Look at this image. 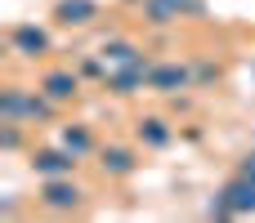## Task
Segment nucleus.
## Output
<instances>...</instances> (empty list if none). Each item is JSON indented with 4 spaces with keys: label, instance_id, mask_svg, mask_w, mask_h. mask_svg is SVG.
Returning <instances> with one entry per match:
<instances>
[{
    "label": "nucleus",
    "instance_id": "f257e3e1",
    "mask_svg": "<svg viewBox=\"0 0 255 223\" xmlns=\"http://www.w3.org/2000/svg\"><path fill=\"white\" fill-rule=\"evenodd\" d=\"M247 210H255V179H238V183H229L224 188V201L215 206V215H247Z\"/></svg>",
    "mask_w": 255,
    "mask_h": 223
},
{
    "label": "nucleus",
    "instance_id": "f03ea898",
    "mask_svg": "<svg viewBox=\"0 0 255 223\" xmlns=\"http://www.w3.org/2000/svg\"><path fill=\"white\" fill-rule=\"evenodd\" d=\"M72 165H76V152H36L31 156V170L36 174H49V179L72 174Z\"/></svg>",
    "mask_w": 255,
    "mask_h": 223
},
{
    "label": "nucleus",
    "instance_id": "7ed1b4c3",
    "mask_svg": "<svg viewBox=\"0 0 255 223\" xmlns=\"http://www.w3.org/2000/svg\"><path fill=\"white\" fill-rule=\"evenodd\" d=\"M13 49H18V54H45V49H49V36H45L40 27L22 22V27H13Z\"/></svg>",
    "mask_w": 255,
    "mask_h": 223
},
{
    "label": "nucleus",
    "instance_id": "20e7f679",
    "mask_svg": "<svg viewBox=\"0 0 255 223\" xmlns=\"http://www.w3.org/2000/svg\"><path fill=\"white\" fill-rule=\"evenodd\" d=\"M40 197H45V206L67 210V206H76V201H81V188H76V183H63V179H49Z\"/></svg>",
    "mask_w": 255,
    "mask_h": 223
},
{
    "label": "nucleus",
    "instance_id": "39448f33",
    "mask_svg": "<svg viewBox=\"0 0 255 223\" xmlns=\"http://www.w3.org/2000/svg\"><path fill=\"white\" fill-rule=\"evenodd\" d=\"M54 13H58V22H67V27H81V22H90V18L99 13V4H94V0H63Z\"/></svg>",
    "mask_w": 255,
    "mask_h": 223
},
{
    "label": "nucleus",
    "instance_id": "423d86ee",
    "mask_svg": "<svg viewBox=\"0 0 255 223\" xmlns=\"http://www.w3.org/2000/svg\"><path fill=\"white\" fill-rule=\"evenodd\" d=\"M72 94H76V76H72V72H49V76H45V98L63 103V98H72Z\"/></svg>",
    "mask_w": 255,
    "mask_h": 223
},
{
    "label": "nucleus",
    "instance_id": "0eeeda50",
    "mask_svg": "<svg viewBox=\"0 0 255 223\" xmlns=\"http://www.w3.org/2000/svg\"><path fill=\"white\" fill-rule=\"evenodd\" d=\"M184 80H188V72H184V67H175V63H170V67H152V72H148V85H152V89H175V85H184Z\"/></svg>",
    "mask_w": 255,
    "mask_h": 223
},
{
    "label": "nucleus",
    "instance_id": "6e6552de",
    "mask_svg": "<svg viewBox=\"0 0 255 223\" xmlns=\"http://www.w3.org/2000/svg\"><path fill=\"white\" fill-rule=\"evenodd\" d=\"M139 139L152 143V148H166V143H170V130H166V121L152 116V121H139Z\"/></svg>",
    "mask_w": 255,
    "mask_h": 223
},
{
    "label": "nucleus",
    "instance_id": "1a4fd4ad",
    "mask_svg": "<svg viewBox=\"0 0 255 223\" xmlns=\"http://www.w3.org/2000/svg\"><path fill=\"white\" fill-rule=\"evenodd\" d=\"M103 170H112V174H130V170H134V156H130L126 148H103Z\"/></svg>",
    "mask_w": 255,
    "mask_h": 223
},
{
    "label": "nucleus",
    "instance_id": "9d476101",
    "mask_svg": "<svg viewBox=\"0 0 255 223\" xmlns=\"http://www.w3.org/2000/svg\"><path fill=\"white\" fill-rule=\"evenodd\" d=\"M103 58H108V63H134V45L112 40V45H103Z\"/></svg>",
    "mask_w": 255,
    "mask_h": 223
},
{
    "label": "nucleus",
    "instance_id": "9b49d317",
    "mask_svg": "<svg viewBox=\"0 0 255 223\" xmlns=\"http://www.w3.org/2000/svg\"><path fill=\"white\" fill-rule=\"evenodd\" d=\"M63 143H67V152H76V156H85V152H90V134H85V130H67V134H63Z\"/></svg>",
    "mask_w": 255,
    "mask_h": 223
},
{
    "label": "nucleus",
    "instance_id": "f8f14e48",
    "mask_svg": "<svg viewBox=\"0 0 255 223\" xmlns=\"http://www.w3.org/2000/svg\"><path fill=\"white\" fill-rule=\"evenodd\" d=\"M242 174H247V179H255V156L247 161V170H242Z\"/></svg>",
    "mask_w": 255,
    "mask_h": 223
}]
</instances>
